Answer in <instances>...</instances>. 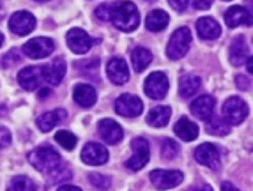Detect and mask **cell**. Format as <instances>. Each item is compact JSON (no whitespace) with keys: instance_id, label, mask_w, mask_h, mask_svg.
I'll list each match as a JSON object with an SVG mask.
<instances>
[{"instance_id":"6da1fadb","label":"cell","mask_w":253,"mask_h":191,"mask_svg":"<svg viewBox=\"0 0 253 191\" xmlns=\"http://www.w3.org/2000/svg\"><path fill=\"white\" fill-rule=\"evenodd\" d=\"M110 21L123 32H133L140 25L138 9L133 2H117L110 5Z\"/></svg>"},{"instance_id":"7a4b0ae2","label":"cell","mask_w":253,"mask_h":191,"mask_svg":"<svg viewBox=\"0 0 253 191\" xmlns=\"http://www.w3.org/2000/svg\"><path fill=\"white\" fill-rule=\"evenodd\" d=\"M29 163L39 172H46L50 174L51 170H55L60 163L59 153L50 145H39L32 153H29Z\"/></svg>"},{"instance_id":"3957f363","label":"cell","mask_w":253,"mask_h":191,"mask_svg":"<svg viewBox=\"0 0 253 191\" xmlns=\"http://www.w3.org/2000/svg\"><path fill=\"white\" fill-rule=\"evenodd\" d=\"M191 44V32L188 27H181L172 34L169 44H167V57L170 60H179L188 53Z\"/></svg>"},{"instance_id":"277c9868","label":"cell","mask_w":253,"mask_h":191,"mask_svg":"<svg viewBox=\"0 0 253 191\" xmlns=\"http://www.w3.org/2000/svg\"><path fill=\"white\" fill-rule=\"evenodd\" d=\"M144 90L151 99H163L169 92V78L161 71H154L147 76Z\"/></svg>"},{"instance_id":"5b68a950","label":"cell","mask_w":253,"mask_h":191,"mask_svg":"<svg viewBox=\"0 0 253 191\" xmlns=\"http://www.w3.org/2000/svg\"><path fill=\"white\" fill-rule=\"evenodd\" d=\"M53 50H55V42L50 38H34L23 44V53L29 59H34V60L44 59L50 53H53Z\"/></svg>"},{"instance_id":"8992f818","label":"cell","mask_w":253,"mask_h":191,"mask_svg":"<svg viewBox=\"0 0 253 191\" xmlns=\"http://www.w3.org/2000/svg\"><path fill=\"white\" fill-rule=\"evenodd\" d=\"M142 110H144V103L133 94H123L115 101V112L119 115H123V117H127V119L138 117L142 114Z\"/></svg>"},{"instance_id":"52a82bcc","label":"cell","mask_w":253,"mask_h":191,"mask_svg":"<svg viewBox=\"0 0 253 191\" xmlns=\"http://www.w3.org/2000/svg\"><path fill=\"white\" fill-rule=\"evenodd\" d=\"M223 115L228 124L237 126V124H241L246 119V115H248V106H246V103L241 98L232 96V98H228L227 101H225Z\"/></svg>"},{"instance_id":"ba28073f","label":"cell","mask_w":253,"mask_h":191,"mask_svg":"<svg viewBox=\"0 0 253 191\" xmlns=\"http://www.w3.org/2000/svg\"><path fill=\"white\" fill-rule=\"evenodd\" d=\"M151 181L158 190H170L184 181V175L179 170H152Z\"/></svg>"},{"instance_id":"9c48e42d","label":"cell","mask_w":253,"mask_h":191,"mask_svg":"<svg viewBox=\"0 0 253 191\" xmlns=\"http://www.w3.org/2000/svg\"><path fill=\"white\" fill-rule=\"evenodd\" d=\"M94 39L90 38L85 30L82 29H71L68 32V46L73 53H78V55H84L92 48Z\"/></svg>"},{"instance_id":"30bf717a","label":"cell","mask_w":253,"mask_h":191,"mask_svg":"<svg viewBox=\"0 0 253 191\" xmlns=\"http://www.w3.org/2000/svg\"><path fill=\"white\" fill-rule=\"evenodd\" d=\"M9 29L16 36H27L36 29V18L29 11H18L9 20Z\"/></svg>"},{"instance_id":"8fae6325","label":"cell","mask_w":253,"mask_h":191,"mask_svg":"<svg viewBox=\"0 0 253 191\" xmlns=\"http://www.w3.org/2000/svg\"><path fill=\"white\" fill-rule=\"evenodd\" d=\"M131 147H133V156L126 163V166L129 170H140L144 168L149 161V144L145 138H135L131 142Z\"/></svg>"},{"instance_id":"7c38bea8","label":"cell","mask_w":253,"mask_h":191,"mask_svg":"<svg viewBox=\"0 0 253 191\" xmlns=\"http://www.w3.org/2000/svg\"><path fill=\"white\" fill-rule=\"evenodd\" d=\"M195 159L204 166H209V168L218 170L221 165V159H219L218 147L212 144H202L195 149Z\"/></svg>"},{"instance_id":"4fadbf2b","label":"cell","mask_w":253,"mask_h":191,"mask_svg":"<svg viewBox=\"0 0 253 191\" xmlns=\"http://www.w3.org/2000/svg\"><path fill=\"white\" fill-rule=\"evenodd\" d=\"M106 75H108L112 83L124 85L129 80V69H127L126 60L121 59V57H114L108 62V66H106Z\"/></svg>"},{"instance_id":"5bb4252c","label":"cell","mask_w":253,"mask_h":191,"mask_svg":"<svg viewBox=\"0 0 253 191\" xmlns=\"http://www.w3.org/2000/svg\"><path fill=\"white\" fill-rule=\"evenodd\" d=\"M42 73L39 66H29V68H23L18 73V83L21 85V89L25 90H36L39 85L42 83Z\"/></svg>"},{"instance_id":"9a60e30c","label":"cell","mask_w":253,"mask_h":191,"mask_svg":"<svg viewBox=\"0 0 253 191\" xmlns=\"http://www.w3.org/2000/svg\"><path fill=\"white\" fill-rule=\"evenodd\" d=\"M214 105L216 99L212 96H199L197 99H193L190 105L191 114L200 120H209L214 114Z\"/></svg>"},{"instance_id":"2e32d148","label":"cell","mask_w":253,"mask_h":191,"mask_svg":"<svg viewBox=\"0 0 253 191\" xmlns=\"http://www.w3.org/2000/svg\"><path fill=\"white\" fill-rule=\"evenodd\" d=\"M82 161L87 165H105L108 161V151L101 144H87L82 151Z\"/></svg>"},{"instance_id":"e0dca14e","label":"cell","mask_w":253,"mask_h":191,"mask_svg":"<svg viewBox=\"0 0 253 191\" xmlns=\"http://www.w3.org/2000/svg\"><path fill=\"white\" fill-rule=\"evenodd\" d=\"M41 73H42L44 81H48V83H51V85H59L60 81H62L64 75H66V60H64L62 57H57V59L51 60L50 64L42 66Z\"/></svg>"},{"instance_id":"ac0fdd59","label":"cell","mask_w":253,"mask_h":191,"mask_svg":"<svg viewBox=\"0 0 253 191\" xmlns=\"http://www.w3.org/2000/svg\"><path fill=\"white\" fill-rule=\"evenodd\" d=\"M97 129H99V135H101V138L106 144L114 145L123 140V127L119 126L115 120H112V119L101 120L99 126H97Z\"/></svg>"},{"instance_id":"d6986e66","label":"cell","mask_w":253,"mask_h":191,"mask_svg":"<svg viewBox=\"0 0 253 191\" xmlns=\"http://www.w3.org/2000/svg\"><path fill=\"white\" fill-rule=\"evenodd\" d=\"M197 32L202 39H207V41H211V39H218L221 36V27L218 25V21L212 20L209 16H204L197 21Z\"/></svg>"},{"instance_id":"ffe728a7","label":"cell","mask_w":253,"mask_h":191,"mask_svg":"<svg viewBox=\"0 0 253 191\" xmlns=\"http://www.w3.org/2000/svg\"><path fill=\"white\" fill-rule=\"evenodd\" d=\"M73 98H75V101L80 106L90 108V106L97 101V94L94 87H90V85H87V83H80V85H76L75 90H73Z\"/></svg>"},{"instance_id":"44dd1931","label":"cell","mask_w":253,"mask_h":191,"mask_svg":"<svg viewBox=\"0 0 253 191\" xmlns=\"http://www.w3.org/2000/svg\"><path fill=\"white\" fill-rule=\"evenodd\" d=\"M225 21H227V25L230 29H236L239 25H252V16H250V13L245 7L234 5L225 13Z\"/></svg>"},{"instance_id":"7402d4cb","label":"cell","mask_w":253,"mask_h":191,"mask_svg":"<svg viewBox=\"0 0 253 191\" xmlns=\"http://www.w3.org/2000/svg\"><path fill=\"white\" fill-rule=\"evenodd\" d=\"M64 119H66V112L64 110H60V108L59 110H50L46 114H42L38 119V127L42 133H48L59 122H62Z\"/></svg>"},{"instance_id":"603a6c76","label":"cell","mask_w":253,"mask_h":191,"mask_svg":"<svg viewBox=\"0 0 253 191\" xmlns=\"http://www.w3.org/2000/svg\"><path fill=\"white\" fill-rule=\"evenodd\" d=\"M173 131H175V135H177L179 138H182V140H186V142H191L199 136V126L191 122L190 119L182 117V119L177 120V124H175V127H173Z\"/></svg>"},{"instance_id":"cb8c5ba5","label":"cell","mask_w":253,"mask_h":191,"mask_svg":"<svg viewBox=\"0 0 253 191\" xmlns=\"http://www.w3.org/2000/svg\"><path fill=\"white\" fill-rule=\"evenodd\" d=\"M170 117H172V108L170 106H156L152 108L147 115V124L154 127H163L169 124Z\"/></svg>"},{"instance_id":"d4e9b609","label":"cell","mask_w":253,"mask_h":191,"mask_svg":"<svg viewBox=\"0 0 253 191\" xmlns=\"http://www.w3.org/2000/svg\"><path fill=\"white\" fill-rule=\"evenodd\" d=\"M169 14L161 11V9H156V11H151L145 18V27H147L151 32H161L165 27L169 25Z\"/></svg>"},{"instance_id":"484cf974","label":"cell","mask_w":253,"mask_h":191,"mask_svg":"<svg viewBox=\"0 0 253 191\" xmlns=\"http://www.w3.org/2000/svg\"><path fill=\"white\" fill-rule=\"evenodd\" d=\"M228 59L234 66H241L248 59V46H246L245 38H236L234 42L230 44V53H228Z\"/></svg>"},{"instance_id":"4316f807","label":"cell","mask_w":253,"mask_h":191,"mask_svg":"<svg viewBox=\"0 0 253 191\" xmlns=\"http://www.w3.org/2000/svg\"><path fill=\"white\" fill-rule=\"evenodd\" d=\"M200 89V78L197 75H184L179 81V94L181 98H191L199 92Z\"/></svg>"},{"instance_id":"83f0119b","label":"cell","mask_w":253,"mask_h":191,"mask_svg":"<svg viewBox=\"0 0 253 191\" xmlns=\"http://www.w3.org/2000/svg\"><path fill=\"white\" fill-rule=\"evenodd\" d=\"M131 62H133V68L136 69L138 73H142L149 64L152 62V53L147 50V48H135L133 53H131Z\"/></svg>"},{"instance_id":"f1b7e54d","label":"cell","mask_w":253,"mask_h":191,"mask_svg":"<svg viewBox=\"0 0 253 191\" xmlns=\"http://www.w3.org/2000/svg\"><path fill=\"white\" fill-rule=\"evenodd\" d=\"M7 191H36V184L27 175H16V177L11 179Z\"/></svg>"},{"instance_id":"f546056e","label":"cell","mask_w":253,"mask_h":191,"mask_svg":"<svg viewBox=\"0 0 253 191\" xmlns=\"http://www.w3.org/2000/svg\"><path fill=\"white\" fill-rule=\"evenodd\" d=\"M179 153V145L173 140H163V145H161V157L165 161H172L177 157Z\"/></svg>"},{"instance_id":"4dcf8cb0","label":"cell","mask_w":253,"mask_h":191,"mask_svg":"<svg viewBox=\"0 0 253 191\" xmlns=\"http://www.w3.org/2000/svg\"><path fill=\"white\" fill-rule=\"evenodd\" d=\"M55 140H57V144L62 145L66 151H71V149H75V145H76V136L69 131H59L57 135H55Z\"/></svg>"},{"instance_id":"1f68e13d","label":"cell","mask_w":253,"mask_h":191,"mask_svg":"<svg viewBox=\"0 0 253 191\" xmlns=\"http://www.w3.org/2000/svg\"><path fill=\"white\" fill-rule=\"evenodd\" d=\"M207 131L212 133V135H219V136H225L230 133V126H228L227 122H223V120H211L209 122V126H207Z\"/></svg>"},{"instance_id":"d6a6232c","label":"cell","mask_w":253,"mask_h":191,"mask_svg":"<svg viewBox=\"0 0 253 191\" xmlns=\"http://www.w3.org/2000/svg\"><path fill=\"white\" fill-rule=\"evenodd\" d=\"M89 181L94 188H99V190H108V188L112 186L110 177H106V175H103V174H89Z\"/></svg>"},{"instance_id":"836d02e7","label":"cell","mask_w":253,"mask_h":191,"mask_svg":"<svg viewBox=\"0 0 253 191\" xmlns=\"http://www.w3.org/2000/svg\"><path fill=\"white\" fill-rule=\"evenodd\" d=\"M11 142H13L11 131H9V129H5V127H0V149H4V147H7V145H11Z\"/></svg>"},{"instance_id":"e575fe53","label":"cell","mask_w":253,"mask_h":191,"mask_svg":"<svg viewBox=\"0 0 253 191\" xmlns=\"http://www.w3.org/2000/svg\"><path fill=\"white\" fill-rule=\"evenodd\" d=\"M96 16L101 18V20H110V5L105 4V5H101V7H97Z\"/></svg>"},{"instance_id":"d590c367","label":"cell","mask_w":253,"mask_h":191,"mask_svg":"<svg viewBox=\"0 0 253 191\" xmlns=\"http://www.w3.org/2000/svg\"><path fill=\"white\" fill-rule=\"evenodd\" d=\"M169 4L172 5L175 11L182 13V11L186 9V5H188V0H169Z\"/></svg>"},{"instance_id":"8d00e7d4","label":"cell","mask_w":253,"mask_h":191,"mask_svg":"<svg viewBox=\"0 0 253 191\" xmlns=\"http://www.w3.org/2000/svg\"><path fill=\"white\" fill-rule=\"evenodd\" d=\"M212 5V0H193V7L200 9V11H206Z\"/></svg>"},{"instance_id":"74e56055","label":"cell","mask_w":253,"mask_h":191,"mask_svg":"<svg viewBox=\"0 0 253 191\" xmlns=\"http://www.w3.org/2000/svg\"><path fill=\"white\" fill-rule=\"evenodd\" d=\"M236 81H237V87L243 90H248L250 89V80L246 76H236Z\"/></svg>"},{"instance_id":"f35d334b","label":"cell","mask_w":253,"mask_h":191,"mask_svg":"<svg viewBox=\"0 0 253 191\" xmlns=\"http://www.w3.org/2000/svg\"><path fill=\"white\" fill-rule=\"evenodd\" d=\"M7 60H11V62L16 64L18 60H20V55H18V51H16V50H11V51H9L7 57H5V59H4V64L7 62Z\"/></svg>"},{"instance_id":"ab89813d","label":"cell","mask_w":253,"mask_h":191,"mask_svg":"<svg viewBox=\"0 0 253 191\" xmlns=\"http://www.w3.org/2000/svg\"><path fill=\"white\" fill-rule=\"evenodd\" d=\"M188 191H214L209 184H197V186H191Z\"/></svg>"},{"instance_id":"60d3db41","label":"cell","mask_w":253,"mask_h":191,"mask_svg":"<svg viewBox=\"0 0 253 191\" xmlns=\"http://www.w3.org/2000/svg\"><path fill=\"white\" fill-rule=\"evenodd\" d=\"M57 191H82L78 186H71V184H64V186H60Z\"/></svg>"},{"instance_id":"b9f144b4","label":"cell","mask_w":253,"mask_h":191,"mask_svg":"<svg viewBox=\"0 0 253 191\" xmlns=\"http://www.w3.org/2000/svg\"><path fill=\"white\" fill-rule=\"evenodd\" d=\"M221 191H241V190H237L232 183H223L221 184Z\"/></svg>"},{"instance_id":"7bdbcfd3","label":"cell","mask_w":253,"mask_h":191,"mask_svg":"<svg viewBox=\"0 0 253 191\" xmlns=\"http://www.w3.org/2000/svg\"><path fill=\"white\" fill-rule=\"evenodd\" d=\"M51 94V90L50 89H42V90H39V99H46L48 96Z\"/></svg>"},{"instance_id":"ee69618b","label":"cell","mask_w":253,"mask_h":191,"mask_svg":"<svg viewBox=\"0 0 253 191\" xmlns=\"http://www.w3.org/2000/svg\"><path fill=\"white\" fill-rule=\"evenodd\" d=\"M246 69H248V73L253 71V59L248 55V59H246Z\"/></svg>"},{"instance_id":"f6af8a7d","label":"cell","mask_w":253,"mask_h":191,"mask_svg":"<svg viewBox=\"0 0 253 191\" xmlns=\"http://www.w3.org/2000/svg\"><path fill=\"white\" fill-rule=\"evenodd\" d=\"M2 44H4V36L0 34V46H2Z\"/></svg>"},{"instance_id":"bcb514c9","label":"cell","mask_w":253,"mask_h":191,"mask_svg":"<svg viewBox=\"0 0 253 191\" xmlns=\"http://www.w3.org/2000/svg\"><path fill=\"white\" fill-rule=\"evenodd\" d=\"M36 2H50V0H36Z\"/></svg>"},{"instance_id":"7dc6e473","label":"cell","mask_w":253,"mask_h":191,"mask_svg":"<svg viewBox=\"0 0 253 191\" xmlns=\"http://www.w3.org/2000/svg\"><path fill=\"white\" fill-rule=\"evenodd\" d=\"M145 2H154V0H145Z\"/></svg>"}]
</instances>
